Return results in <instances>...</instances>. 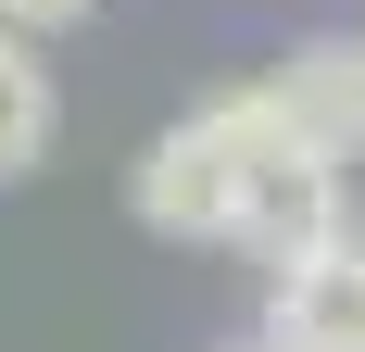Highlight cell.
I'll use <instances>...</instances> for the list:
<instances>
[{
  "mask_svg": "<svg viewBox=\"0 0 365 352\" xmlns=\"http://www.w3.org/2000/svg\"><path fill=\"white\" fill-rule=\"evenodd\" d=\"M264 151H290V113H277V88H215V101L189 113V126H164V139L139 151V227H164V239H227V214H240V189H252Z\"/></svg>",
  "mask_w": 365,
  "mask_h": 352,
  "instance_id": "6da1fadb",
  "label": "cell"
},
{
  "mask_svg": "<svg viewBox=\"0 0 365 352\" xmlns=\"http://www.w3.org/2000/svg\"><path fill=\"white\" fill-rule=\"evenodd\" d=\"M227 239L252 252L264 277H290V264H315V252H340L353 239V176L328 164V151H264L252 164V189H240V214H227Z\"/></svg>",
  "mask_w": 365,
  "mask_h": 352,
  "instance_id": "7a4b0ae2",
  "label": "cell"
},
{
  "mask_svg": "<svg viewBox=\"0 0 365 352\" xmlns=\"http://www.w3.org/2000/svg\"><path fill=\"white\" fill-rule=\"evenodd\" d=\"M252 340H277V352H365V239L264 277V327Z\"/></svg>",
  "mask_w": 365,
  "mask_h": 352,
  "instance_id": "3957f363",
  "label": "cell"
},
{
  "mask_svg": "<svg viewBox=\"0 0 365 352\" xmlns=\"http://www.w3.org/2000/svg\"><path fill=\"white\" fill-rule=\"evenodd\" d=\"M264 88H277V113H290L302 151H328V164L365 151V38H302Z\"/></svg>",
  "mask_w": 365,
  "mask_h": 352,
  "instance_id": "277c9868",
  "label": "cell"
},
{
  "mask_svg": "<svg viewBox=\"0 0 365 352\" xmlns=\"http://www.w3.org/2000/svg\"><path fill=\"white\" fill-rule=\"evenodd\" d=\"M51 126H63V88H51V63H38V38L0 26V176H38Z\"/></svg>",
  "mask_w": 365,
  "mask_h": 352,
  "instance_id": "5b68a950",
  "label": "cell"
},
{
  "mask_svg": "<svg viewBox=\"0 0 365 352\" xmlns=\"http://www.w3.org/2000/svg\"><path fill=\"white\" fill-rule=\"evenodd\" d=\"M76 13H101V0H0V26L38 38V26H76Z\"/></svg>",
  "mask_w": 365,
  "mask_h": 352,
  "instance_id": "8992f818",
  "label": "cell"
},
{
  "mask_svg": "<svg viewBox=\"0 0 365 352\" xmlns=\"http://www.w3.org/2000/svg\"><path fill=\"white\" fill-rule=\"evenodd\" d=\"M240 352H277V340H240Z\"/></svg>",
  "mask_w": 365,
  "mask_h": 352,
  "instance_id": "52a82bcc",
  "label": "cell"
}]
</instances>
